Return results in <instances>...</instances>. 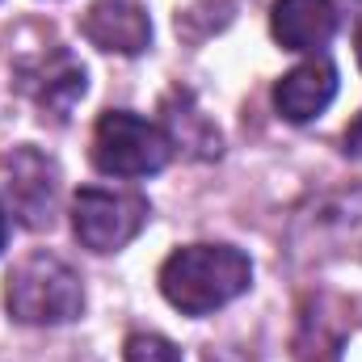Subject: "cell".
<instances>
[{"label":"cell","mask_w":362,"mask_h":362,"mask_svg":"<svg viewBox=\"0 0 362 362\" xmlns=\"http://www.w3.org/2000/svg\"><path fill=\"white\" fill-rule=\"evenodd\" d=\"M17 89L42 110V118H68L85 97V68L64 47H47L42 55L17 64Z\"/></svg>","instance_id":"cell-6"},{"label":"cell","mask_w":362,"mask_h":362,"mask_svg":"<svg viewBox=\"0 0 362 362\" xmlns=\"http://www.w3.org/2000/svg\"><path fill=\"white\" fill-rule=\"evenodd\" d=\"M350 13H354V47H358V64H362V0H350Z\"/></svg>","instance_id":"cell-12"},{"label":"cell","mask_w":362,"mask_h":362,"mask_svg":"<svg viewBox=\"0 0 362 362\" xmlns=\"http://www.w3.org/2000/svg\"><path fill=\"white\" fill-rule=\"evenodd\" d=\"M270 30L278 47L320 55V47H329L337 34V4L333 0H274Z\"/></svg>","instance_id":"cell-9"},{"label":"cell","mask_w":362,"mask_h":362,"mask_svg":"<svg viewBox=\"0 0 362 362\" xmlns=\"http://www.w3.org/2000/svg\"><path fill=\"white\" fill-rule=\"evenodd\" d=\"M4 308L21 325H68L85 312L81 274L55 253H30L4 282Z\"/></svg>","instance_id":"cell-2"},{"label":"cell","mask_w":362,"mask_h":362,"mask_svg":"<svg viewBox=\"0 0 362 362\" xmlns=\"http://www.w3.org/2000/svg\"><path fill=\"white\" fill-rule=\"evenodd\" d=\"M4 240H8V219H4V206H0V249H4Z\"/></svg>","instance_id":"cell-13"},{"label":"cell","mask_w":362,"mask_h":362,"mask_svg":"<svg viewBox=\"0 0 362 362\" xmlns=\"http://www.w3.org/2000/svg\"><path fill=\"white\" fill-rule=\"evenodd\" d=\"M0 185L8 198V211L25 223V228H42L51 223L55 211V194H59V169L51 156H42L38 148L21 144L8 156H0Z\"/></svg>","instance_id":"cell-5"},{"label":"cell","mask_w":362,"mask_h":362,"mask_svg":"<svg viewBox=\"0 0 362 362\" xmlns=\"http://www.w3.org/2000/svg\"><path fill=\"white\" fill-rule=\"evenodd\" d=\"M152 206L144 194H131V189H101L89 185L72 198V228H76V240L93 249V253H118L122 245H131L144 223H148Z\"/></svg>","instance_id":"cell-4"},{"label":"cell","mask_w":362,"mask_h":362,"mask_svg":"<svg viewBox=\"0 0 362 362\" xmlns=\"http://www.w3.org/2000/svg\"><path fill=\"white\" fill-rule=\"evenodd\" d=\"M253 282V262L232 245H185L160 266V295L185 316H211L240 299Z\"/></svg>","instance_id":"cell-1"},{"label":"cell","mask_w":362,"mask_h":362,"mask_svg":"<svg viewBox=\"0 0 362 362\" xmlns=\"http://www.w3.org/2000/svg\"><path fill=\"white\" fill-rule=\"evenodd\" d=\"M173 135L131 110H105L93 127V165L105 177H152L173 160Z\"/></svg>","instance_id":"cell-3"},{"label":"cell","mask_w":362,"mask_h":362,"mask_svg":"<svg viewBox=\"0 0 362 362\" xmlns=\"http://www.w3.org/2000/svg\"><path fill=\"white\" fill-rule=\"evenodd\" d=\"M122 358L127 362H181L177 346L160 333H131L127 346H122Z\"/></svg>","instance_id":"cell-10"},{"label":"cell","mask_w":362,"mask_h":362,"mask_svg":"<svg viewBox=\"0 0 362 362\" xmlns=\"http://www.w3.org/2000/svg\"><path fill=\"white\" fill-rule=\"evenodd\" d=\"M81 34L97 51L114 55H139L152 42V21L135 0H93L81 17Z\"/></svg>","instance_id":"cell-8"},{"label":"cell","mask_w":362,"mask_h":362,"mask_svg":"<svg viewBox=\"0 0 362 362\" xmlns=\"http://www.w3.org/2000/svg\"><path fill=\"white\" fill-rule=\"evenodd\" d=\"M346 152H350V156H362V114L346 127Z\"/></svg>","instance_id":"cell-11"},{"label":"cell","mask_w":362,"mask_h":362,"mask_svg":"<svg viewBox=\"0 0 362 362\" xmlns=\"http://www.w3.org/2000/svg\"><path fill=\"white\" fill-rule=\"evenodd\" d=\"M333 97H337V68L325 55H312L274 85V110L286 122H312L333 105Z\"/></svg>","instance_id":"cell-7"}]
</instances>
